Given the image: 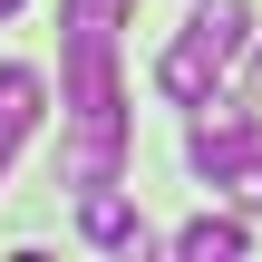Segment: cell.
<instances>
[{
	"label": "cell",
	"instance_id": "obj_4",
	"mask_svg": "<svg viewBox=\"0 0 262 262\" xmlns=\"http://www.w3.org/2000/svg\"><path fill=\"white\" fill-rule=\"evenodd\" d=\"M78 233H88L97 253H146V243H156V233H146V214H136L117 185H88V194H78Z\"/></svg>",
	"mask_w": 262,
	"mask_h": 262
},
{
	"label": "cell",
	"instance_id": "obj_8",
	"mask_svg": "<svg viewBox=\"0 0 262 262\" xmlns=\"http://www.w3.org/2000/svg\"><path fill=\"white\" fill-rule=\"evenodd\" d=\"M233 204H243V214H262V156L243 165V175H233Z\"/></svg>",
	"mask_w": 262,
	"mask_h": 262
},
{
	"label": "cell",
	"instance_id": "obj_2",
	"mask_svg": "<svg viewBox=\"0 0 262 262\" xmlns=\"http://www.w3.org/2000/svg\"><path fill=\"white\" fill-rule=\"evenodd\" d=\"M185 156H194V175L233 185V175L262 156V126L243 117V107H204V117H194V136H185Z\"/></svg>",
	"mask_w": 262,
	"mask_h": 262
},
{
	"label": "cell",
	"instance_id": "obj_6",
	"mask_svg": "<svg viewBox=\"0 0 262 262\" xmlns=\"http://www.w3.org/2000/svg\"><path fill=\"white\" fill-rule=\"evenodd\" d=\"M194 39H214L224 58H243L253 49V0H194V19H185Z\"/></svg>",
	"mask_w": 262,
	"mask_h": 262
},
{
	"label": "cell",
	"instance_id": "obj_9",
	"mask_svg": "<svg viewBox=\"0 0 262 262\" xmlns=\"http://www.w3.org/2000/svg\"><path fill=\"white\" fill-rule=\"evenodd\" d=\"M253 97H262V49H253Z\"/></svg>",
	"mask_w": 262,
	"mask_h": 262
},
{
	"label": "cell",
	"instance_id": "obj_5",
	"mask_svg": "<svg viewBox=\"0 0 262 262\" xmlns=\"http://www.w3.org/2000/svg\"><path fill=\"white\" fill-rule=\"evenodd\" d=\"M175 253L185 262H233V253H253V224H243V214H194V224L175 233Z\"/></svg>",
	"mask_w": 262,
	"mask_h": 262
},
{
	"label": "cell",
	"instance_id": "obj_1",
	"mask_svg": "<svg viewBox=\"0 0 262 262\" xmlns=\"http://www.w3.org/2000/svg\"><path fill=\"white\" fill-rule=\"evenodd\" d=\"M117 10L126 0H68V185H117L126 156V97H117Z\"/></svg>",
	"mask_w": 262,
	"mask_h": 262
},
{
	"label": "cell",
	"instance_id": "obj_3",
	"mask_svg": "<svg viewBox=\"0 0 262 262\" xmlns=\"http://www.w3.org/2000/svg\"><path fill=\"white\" fill-rule=\"evenodd\" d=\"M224 68H233V58H224L214 39H194V29H185V39L156 58V88H165L175 107H214V78H224Z\"/></svg>",
	"mask_w": 262,
	"mask_h": 262
},
{
	"label": "cell",
	"instance_id": "obj_7",
	"mask_svg": "<svg viewBox=\"0 0 262 262\" xmlns=\"http://www.w3.org/2000/svg\"><path fill=\"white\" fill-rule=\"evenodd\" d=\"M39 107H49L39 68H0V126H10V136H29V126H39Z\"/></svg>",
	"mask_w": 262,
	"mask_h": 262
},
{
	"label": "cell",
	"instance_id": "obj_10",
	"mask_svg": "<svg viewBox=\"0 0 262 262\" xmlns=\"http://www.w3.org/2000/svg\"><path fill=\"white\" fill-rule=\"evenodd\" d=\"M10 10H19V0H0V19H10Z\"/></svg>",
	"mask_w": 262,
	"mask_h": 262
}]
</instances>
